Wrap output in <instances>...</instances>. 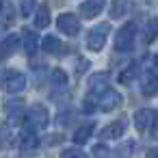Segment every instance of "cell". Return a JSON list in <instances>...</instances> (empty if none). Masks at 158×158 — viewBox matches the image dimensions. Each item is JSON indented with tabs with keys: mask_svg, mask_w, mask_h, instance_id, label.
I'll list each match as a JSON object with an SVG mask.
<instances>
[{
	"mask_svg": "<svg viewBox=\"0 0 158 158\" xmlns=\"http://www.w3.org/2000/svg\"><path fill=\"white\" fill-rule=\"evenodd\" d=\"M39 147V136L33 132V130H24L22 134H20V149L24 152V154H31V152H35Z\"/></svg>",
	"mask_w": 158,
	"mask_h": 158,
	"instance_id": "obj_13",
	"label": "cell"
},
{
	"mask_svg": "<svg viewBox=\"0 0 158 158\" xmlns=\"http://www.w3.org/2000/svg\"><path fill=\"white\" fill-rule=\"evenodd\" d=\"M126 128H128L126 117L115 119L113 123H108V126L102 130V139H104V141H117V139H121V136L126 134Z\"/></svg>",
	"mask_w": 158,
	"mask_h": 158,
	"instance_id": "obj_8",
	"label": "cell"
},
{
	"mask_svg": "<svg viewBox=\"0 0 158 158\" xmlns=\"http://www.w3.org/2000/svg\"><path fill=\"white\" fill-rule=\"evenodd\" d=\"M22 44H24L26 54H35L37 48H39V37H37V33L31 31V28H26V31L22 33Z\"/></svg>",
	"mask_w": 158,
	"mask_h": 158,
	"instance_id": "obj_15",
	"label": "cell"
},
{
	"mask_svg": "<svg viewBox=\"0 0 158 158\" xmlns=\"http://www.w3.org/2000/svg\"><path fill=\"white\" fill-rule=\"evenodd\" d=\"M128 9H130L128 2H113V5H110V15H113V20L123 18V15L128 13Z\"/></svg>",
	"mask_w": 158,
	"mask_h": 158,
	"instance_id": "obj_20",
	"label": "cell"
},
{
	"mask_svg": "<svg viewBox=\"0 0 158 158\" xmlns=\"http://www.w3.org/2000/svg\"><path fill=\"white\" fill-rule=\"evenodd\" d=\"M91 154H93L95 158H110V149H108L106 145H95V147L91 149Z\"/></svg>",
	"mask_w": 158,
	"mask_h": 158,
	"instance_id": "obj_22",
	"label": "cell"
},
{
	"mask_svg": "<svg viewBox=\"0 0 158 158\" xmlns=\"http://www.w3.org/2000/svg\"><path fill=\"white\" fill-rule=\"evenodd\" d=\"M2 89L7 91V93H22L24 89H26V76L22 74V72H7L5 74V78H2Z\"/></svg>",
	"mask_w": 158,
	"mask_h": 158,
	"instance_id": "obj_5",
	"label": "cell"
},
{
	"mask_svg": "<svg viewBox=\"0 0 158 158\" xmlns=\"http://www.w3.org/2000/svg\"><path fill=\"white\" fill-rule=\"evenodd\" d=\"M61 41L54 37V35H48V37H44L41 39V50L44 52H48V54H56V52H61Z\"/></svg>",
	"mask_w": 158,
	"mask_h": 158,
	"instance_id": "obj_17",
	"label": "cell"
},
{
	"mask_svg": "<svg viewBox=\"0 0 158 158\" xmlns=\"http://www.w3.org/2000/svg\"><path fill=\"white\" fill-rule=\"evenodd\" d=\"M24 119H26V130H44L48 123H50V113L44 104H33L28 108V113H24Z\"/></svg>",
	"mask_w": 158,
	"mask_h": 158,
	"instance_id": "obj_1",
	"label": "cell"
},
{
	"mask_svg": "<svg viewBox=\"0 0 158 158\" xmlns=\"http://www.w3.org/2000/svg\"><path fill=\"white\" fill-rule=\"evenodd\" d=\"M0 9H2V5H0Z\"/></svg>",
	"mask_w": 158,
	"mask_h": 158,
	"instance_id": "obj_27",
	"label": "cell"
},
{
	"mask_svg": "<svg viewBox=\"0 0 158 158\" xmlns=\"http://www.w3.org/2000/svg\"><path fill=\"white\" fill-rule=\"evenodd\" d=\"M33 15H35V28H46L50 24V11L46 5H39Z\"/></svg>",
	"mask_w": 158,
	"mask_h": 158,
	"instance_id": "obj_16",
	"label": "cell"
},
{
	"mask_svg": "<svg viewBox=\"0 0 158 158\" xmlns=\"http://www.w3.org/2000/svg\"><path fill=\"white\" fill-rule=\"evenodd\" d=\"M147 158H156V149H154V147L147 152Z\"/></svg>",
	"mask_w": 158,
	"mask_h": 158,
	"instance_id": "obj_26",
	"label": "cell"
},
{
	"mask_svg": "<svg viewBox=\"0 0 158 158\" xmlns=\"http://www.w3.org/2000/svg\"><path fill=\"white\" fill-rule=\"evenodd\" d=\"M139 74H141V63H139V61H132L128 67H123V69L119 72L117 80H119V85H130V82L136 80Z\"/></svg>",
	"mask_w": 158,
	"mask_h": 158,
	"instance_id": "obj_12",
	"label": "cell"
},
{
	"mask_svg": "<svg viewBox=\"0 0 158 158\" xmlns=\"http://www.w3.org/2000/svg\"><path fill=\"white\" fill-rule=\"evenodd\" d=\"M61 158H87V154L80 147H65L61 152Z\"/></svg>",
	"mask_w": 158,
	"mask_h": 158,
	"instance_id": "obj_21",
	"label": "cell"
},
{
	"mask_svg": "<svg viewBox=\"0 0 158 158\" xmlns=\"http://www.w3.org/2000/svg\"><path fill=\"white\" fill-rule=\"evenodd\" d=\"M134 37H136V24L126 22L115 35V50L117 52H130L134 46Z\"/></svg>",
	"mask_w": 158,
	"mask_h": 158,
	"instance_id": "obj_2",
	"label": "cell"
},
{
	"mask_svg": "<svg viewBox=\"0 0 158 158\" xmlns=\"http://www.w3.org/2000/svg\"><path fill=\"white\" fill-rule=\"evenodd\" d=\"M91 134H93V123H87V126H80L76 132H74V143L76 145H82V143H87L89 139H91Z\"/></svg>",
	"mask_w": 158,
	"mask_h": 158,
	"instance_id": "obj_18",
	"label": "cell"
},
{
	"mask_svg": "<svg viewBox=\"0 0 158 158\" xmlns=\"http://www.w3.org/2000/svg\"><path fill=\"white\" fill-rule=\"evenodd\" d=\"M50 82L56 87V89H65L67 87V74L63 69H54L52 76H50Z\"/></svg>",
	"mask_w": 158,
	"mask_h": 158,
	"instance_id": "obj_19",
	"label": "cell"
},
{
	"mask_svg": "<svg viewBox=\"0 0 158 158\" xmlns=\"http://www.w3.org/2000/svg\"><path fill=\"white\" fill-rule=\"evenodd\" d=\"M104 7H106V5L102 2V0H87V2H82V5H80V15H82V18H87V20H91V18L100 15Z\"/></svg>",
	"mask_w": 158,
	"mask_h": 158,
	"instance_id": "obj_14",
	"label": "cell"
},
{
	"mask_svg": "<svg viewBox=\"0 0 158 158\" xmlns=\"http://www.w3.org/2000/svg\"><path fill=\"white\" fill-rule=\"evenodd\" d=\"M56 28L61 33H65L67 37H76L80 33V20L74 13H61L56 18Z\"/></svg>",
	"mask_w": 158,
	"mask_h": 158,
	"instance_id": "obj_6",
	"label": "cell"
},
{
	"mask_svg": "<svg viewBox=\"0 0 158 158\" xmlns=\"http://www.w3.org/2000/svg\"><path fill=\"white\" fill-rule=\"evenodd\" d=\"M18 48H20V35H15V33L7 35L2 41H0V61H5V59L13 56Z\"/></svg>",
	"mask_w": 158,
	"mask_h": 158,
	"instance_id": "obj_10",
	"label": "cell"
},
{
	"mask_svg": "<svg viewBox=\"0 0 158 158\" xmlns=\"http://www.w3.org/2000/svg\"><path fill=\"white\" fill-rule=\"evenodd\" d=\"M156 89H158V80H156V69H154V67H149V69H145V74H143V85H141V93H143L145 98H152V95H156Z\"/></svg>",
	"mask_w": 158,
	"mask_h": 158,
	"instance_id": "obj_11",
	"label": "cell"
},
{
	"mask_svg": "<svg viewBox=\"0 0 158 158\" xmlns=\"http://www.w3.org/2000/svg\"><path fill=\"white\" fill-rule=\"evenodd\" d=\"M134 126L139 132H147L152 130V134L156 132V110L152 108H139L134 113Z\"/></svg>",
	"mask_w": 158,
	"mask_h": 158,
	"instance_id": "obj_4",
	"label": "cell"
},
{
	"mask_svg": "<svg viewBox=\"0 0 158 158\" xmlns=\"http://www.w3.org/2000/svg\"><path fill=\"white\" fill-rule=\"evenodd\" d=\"M35 9H37V5H35V2H22V5H20V13H22V18L33 15V13H35Z\"/></svg>",
	"mask_w": 158,
	"mask_h": 158,
	"instance_id": "obj_23",
	"label": "cell"
},
{
	"mask_svg": "<svg viewBox=\"0 0 158 158\" xmlns=\"http://www.w3.org/2000/svg\"><path fill=\"white\" fill-rule=\"evenodd\" d=\"M154 37H156V20H152L147 26V41H154Z\"/></svg>",
	"mask_w": 158,
	"mask_h": 158,
	"instance_id": "obj_25",
	"label": "cell"
},
{
	"mask_svg": "<svg viewBox=\"0 0 158 158\" xmlns=\"http://www.w3.org/2000/svg\"><path fill=\"white\" fill-rule=\"evenodd\" d=\"M5 113H7V119L11 126H20L22 119H24V104L22 100H9L5 104Z\"/></svg>",
	"mask_w": 158,
	"mask_h": 158,
	"instance_id": "obj_9",
	"label": "cell"
},
{
	"mask_svg": "<svg viewBox=\"0 0 158 158\" xmlns=\"http://www.w3.org/2000/svg\"><path fill=\"white\" fill-rule=\"evenodd\" d=\"M110 33V26L108 24H95L93 28H89L87 33V48L91 52H100L106 44V37Z\"/></svg>",
	"mask_w": 158,
	"mask_h": 158,
	"instance_id": "obj_3",
	"label": "cell"
},
{
	"mask_svg": "<svg viewBox=\"0 0 158 158\" xmlns=\"http://www.w3.org/2000/svg\"><path fill=\"white\" fill-rule=\"evenodd\" d=\"M98 104L95 106H100L104 113H110V110H115V108H119L121 106V95L115 91V89H104V91H100V95H98V100H95Z\"/></svg>",
	"mask_w": 158,
	"mask_h": 158,
	"instance_id": "obj_7",
	"label": "cell"
},
{
	"mask_svg": "<svg viewBox=\"0 0 158 158\" xmlns=\"http://www.w3.org/2000/svg\"><path fill=\"white\" fill-rule=\"evenodd\" d=\"M82 110H85V113H93V110H95V98H85Z\"/></svg>",
	"mask_w": 158,
	"mask_h": 158,
	"instance_id": "obj_24",
	"label": "cell"
}]
</instances>
